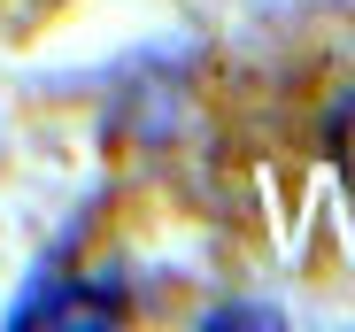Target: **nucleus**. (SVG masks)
Masks as SVG:
<instances>
[{"instance_id": "1", "label": "nucleus", "mask_w": 355, "mask_h": 332, "mask_svg": "<svg viewBox=\"0 0 355 332\" xmlns=\"http://www.w3.org/2000/svg\"><path fill=\"white\" fill-rule=\"evenodd\" d=\"M332 155H340L347 171H355V93H347V101L332 108Z\"/></svg>"}]
</instances>
